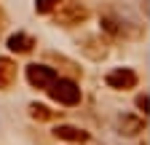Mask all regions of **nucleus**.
Listing matches in <instances>:
<instances>
[{
	"instance_id": "obj_6",
	"label": "nucleus",
	"mask_w": 150,
	"mask_h": 145,
	"mask_svg": "<svg viewBox=\"0 0 150 145\" xmlns=\"http://www.w3.org/2000/svg\"><path fill=\"white\" fill-rule=\"evenodd\" d=\"M54 137H56V140H64V142L83 145V142L88 140V132L78 129V126H70V124H59V126H54Z\"/></svg>"
},
{
	"instance_id": "obj_11",
	"label": "nucleus",
	"mask_w": 150,
	"mask_h": 145,
	"mask_svg": "<svg viewBox=\"0 0 150 145\" xmlns=\"http://www.w3.org/2000/svg\"><path fill=\"white\" fill-rule=\"evenodd\" d=\"M62 0H35V11L38 14H54V8Z\"/></svg>"
},
{
	"instance_id": "obj_9",
	"label": "nucleus",
	"mask_w": 150,
	"mask_h": 145,
	"mask_svg": "<svg viewBox=\"0 0 150 145\" xmlns=\"http://www.w3.org/2000/svg\"><path fill=\"white\" fill-rule=\"evenodd\" d=\"M118 132L126 134V137H137L139 132H145V121L139 116H123L118 121Z\"/></svg>"
},
{
	"instance_id": "obj_13",
	"label": "nucleus",
	"mask_w": 150,
	"mask_h": 145,
	"mask_svg": "<svg viewBox=\"0 0 150 145\" xmlns=\"http://www.w3.org/2000/svg\"><path fill=\"white\" fill-rule=\"evenodd\" d=\"M6 27V14H3V8H0V30Z\"/></svg>"
},
{
	"instance_id": "obj_4",
	"label": "nucleus",
	"mask_w": 150,
	"mask_h": 145,
	"mask_svg": "<svg viewBox=\"0 0 150 145\" xmlns=\"http://www.w3.org/2000/svg\"><path fill=\"white\" fill-rule=\"evenodd\" d=\"M105 83L110 89H115V92H129V89H134L139 83V78H137V72L131 67H115V70H110L105 75Z\"/></svg>"
},
{
	"instance_id": "obj_1",
	"label": "nucleus",
	"mask_w": 150,
	"mask_h": 145,
	"mask_svg": "<svg viewBox=\"0 0 150 145\" xmlns=\"http://www.w3.org/2000/svg\"><path fill=\"white\" fill-rule=\"evenodd\" d=\"M54 11H56V16H54L56 24H62V27H78L88 19V8L78 0H62Z\"/></svg>"
},
{
	"instance_id": "obj_5",
	"label": "nucleus",
	"mask_w": 150,
	"mask_h": 145,
	"mask_svg": "<svg viewBox=\"0 0 150 145\" xmlns=\"http://www.w3.org/2000/svg\"><path fill=\"white\" fill-rule=\"evenodd\" d=\"M78 46H81V51L86 54V57L94 59V62H102L110 54V41L105 38V35H86Z\"/></svg>"
},
{
	"instance_id": "obj_12",
	"label": "nucleus",
	"mask_w": 150,
	"mask_h": 145,
	"mask_svg": "<svg viewBox=\"0 0 150 145\" xmlns=\"http://www.w3.org/2000/svg\"><path fill=\"white\" fill-rule=\"evenodd\" d=\"M137 107H139V110L147 116V107H150V100H147V94H139V97H137Z\"/></svg>"
},
{
	"instance_id": "obj_10",
	"label": "nucleus",
	"mask_w": 150,
	"mask_h": 145,
	"mask_svg": "<svg viewBox=\"0 0 150 145\" xmlns=\"http://www.w3.org/2000/svg\"><path fill=\"white\" fill-rule=\"evenodd\" d=\"M30 116H32L35 121H54V118H56V110H51L48 105L32 102V105H30Z\"/></svg>"
},
{
	"instance_id": "obj_7",
	"label": "nucleus",
	"mask_w": 150,
	"mask_h": 145,
	"mask_svg": "<svg viewBox=\"0 0 150 145\" xmlns=\"http://www.w3.org/2000/svg\"><path fill=\"white\" fill-rule=\"evenodd\" d=\"M16 72H19V67H16V62L11 57H0V92H8L13 86Z\"/></svg>"
},
{
	"instance_id": "obj_2",
	"label": "nucleus",
	"mask_w": 150,
	"mask_h": 145,
	"mask_svg": "<svg viewBox=\"0 0 150 145\" xmlns=\"http://www.w3.org/2000/svg\"><path fill=\"white\" fill-rule=\"evenodd\" d=\"M48 94H51V100L54 102H59V105H64V107H75L81 102V86L75 83V81H70V78H56L51 86H48Z\"/></svg>"
},
{
	"instance_id": "obj_8",
	"label": "nucleus",
	"mask_w": 150,
	"mask_h": 145,
	"mask_svg": "<svg viewBox=\"0 0 150 145\" xmlns=\"http://www.w3.org/2000/svg\"><path fill=\"white\" fill-rule=\"evenodd\" d=\"M35 46H38V41L32 38V35H27V32H13L8 38V48L13 54H30Z\"/></svg>"
},
{
	"instance_id": "obj_3",
	"label": "nucleus",
	"mask_w": 150,
	"mask_h": 145,
	"mask_svg": "<svg viewBox=\"0 0 150 145\" xmlns=\"http://www.w3.org/2000/svg\"><path fill=\"white\" fill-rule=\"evenodd\" d=\"M56 78H59V75H56V70H54V67H48V65H38V62L27 65V81H30V86H32V89L48 92V86H51Z\"/></svg>"
}]
</instances>
